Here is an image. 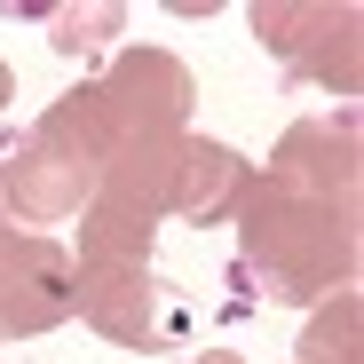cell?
<instances>
[{
  "mask_svg": "<svg viewBox=\"0 0 364 364\" xmlns=\"http://www.w3.org/2000/svg\"><path fill=\"white\" fill-rule=\"evenodd\" d=\"M364 151H356V119H293L269 151V174L254 166V191L237 206V269H246L269 301H333L356 285L364 262Z\"/></svg>",
  "mask_w": 364,
  "mask_h": 364,
  "instance_id": "cell-1",
  "label": "cell"
},
{
  "mask_svg": "<svg viewBox=\"0 0 364 364\" xmlns=\"http://www.w3.org/2000/svg\"><path fill=\"white\" fill-rule=\"evenodd\" d=\"M254 40L309 87H333V95L364 87V16H356V0H262Z\"/></svg>",
  "mask_w": 364,
  "mask_h": 364,
  "instance_id": "cell-2",
  "label": "cell"
},
{
  "mask_svg": "<svg viewBox=\"0 0 364 364\" xmlns=\"http://www.w3.org/2000/svg\"><path fill=\"white\" fill-rule=\"evenodd\" d=\"M72 317H80L72 246L0 222V341H40V333L72 325Z\"/></svg>",
  "mask_w": 364,
  "mask_h": 364,
  "instance_id": "cell-3",
  "label": "cell"
},
{
  "mask_svg": "<svg viewBox=\"0 0 364 364\" xmlns=\"http://www.w3.org/2000/svg\"><path fill=\"white\" fill-rule=\"evenodd\" d=\"M80 317L111 348H174L191 309L182 293L151 277V262H119V269H80Z\"/></svg>",
  "mask_w": 364,
  "mask_h": 364,
  "instance_id": "cell-4",
  "label": "cell"
},
{
  "mask_svg": "<svg viewBox=\"0 0 364 364\" xmlns=\"http://www.w3.org/2000/svg\"><path fill=\"white\" fill-rule=\"evenodd\" d=\"M95 95L119 119V135H182L191 103H198V80L174 48H119L111 72L95 80Z\"/></svg>",
  "mask_w": 364,
  "mask_h": 364,
  "instance_id": "cell-5",
  "label": "cell"
},
{
  "mask_svg": "<svg viewBox=\"0 0 364 364\" xmlns=\"http://www.w3.org/2000/svg\"><path fill=\"white\" fill-rule=\"evenodd\" d=\"M95 198V166L64 159L55 143L24 135L9 159H0V206H9V222L24 230H55V222H80Z\"/></svg>",
  "mask_w": 364,
  "mask_h": 364,
  "instance_id": "cell-6",
  "label": "cell"
},
{
  "mask_svg": "<svg viewBox=\"0 0 364 364\" xmlns=\"http://www.w3.org/2000/svg\"><path fill=\"white\" fill-rule=\"evenodd\" d=\"M174 166H182V135H119V151L95 166L87 206H111V214L159 230L166 206H174Z\"/></svg>",
  "mask_w": 364,
  "mask_h": 364,
  "instance_id": "cell-7",
  "label": "cell"
},
{
  "mask_svg": "<svg viewBox=\"0 0 364 364\" xmlns=\"http://www.w3.org/2000/svg\"><path fill=\"white\" fill-rule=\"evenodd\" d=\"M246 191H254V166L237 159L230 143L182 135V166H174V206H166V214L198 222V230H222V222H237Z\"/></svg>",
  "mask_w": 364,
  "mask_h": 364,
  "instance_id": "cell-8",
  "label": "cell"
},
{
  "mask_svg": "<svg viewBox=\"0 0 364 364\" xmlns=\"http://www.w3.org/2000/svg\"><path fill=\"white\" fill-rule=\"evenodd\" d=\"M301 364H364V301L356 293H333L317 301V317L301 325Z\"/></svg>",
  "mask_w": 364,
  "mask_h": 364,
  "instance_id": "cell-9",
  "label": "cell"
},
{
  "mask_svg": "<svg viewBox=\"0 0 364 364\" xmlns=\"http://www.w3.org/2000/svg\"><path fill=\"white\" fill-rule=\"evenodd\" d=\"M40 24H48V48L80 55V48H103V40L127 32V9L119 0H87V9H40Z\"/></svg>",
  "mask_w": 364,
  "mask_h": 364,
  "instance_id": "cell-10",
  "label": "cell"
},
{
  "mask_svg": "<svg viewBox=\"0 0 364 364\" xmlns=\"http://www.w3.org/2000/svg\"><path fill=\"white\" fill-rule=\"evenodd\" d=\"M9 95H16V72H9V64H0V103H9Z\"/></svg>",
  "mask_w": 364,
  "mask_h": 364,
  "instance_id": "cell-11",
  "label": "cell"
},
{
  "mask_svg": "<svg viewBox=\"0 0 364 364\" xmlns=\"http://www.w3.org/2000/svg\"><path fill=\"white\" fill-rule=\"evenodd\" d=\"M206 364H237V356H206Z\"/></svg>",
  "mask_w": 364,
  "mask_h": 364,
  "instance_id": "cell-12",
  "label": "cell"
}]
</instances>
